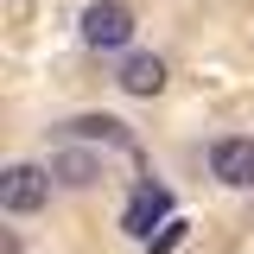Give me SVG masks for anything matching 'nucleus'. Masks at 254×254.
Instances as JSON below:
<instances>
[{"instance_id":"1","label":"nucleus","mask_w":254,"mask_h":254,"mask_svg":"<svg viewBox=\"0 0 254 254\" xmlns=\"http://www.w3.org/2000/svg\"><path fill=\"white\" fill-rule=\"evenodd\" d=\"M127 38H133V6H121V0H89L83 6V45L89 51H121Z\"/></svg>"},{"instance_id":"2","label":"nucleus","mask_w":254,"mask_h":254,"mask_svg":"<svg viewBox=\"0 0 254 254\" xmlns=\"http://www.w3.org/2000/svg\"><path fill=\"white\" fill-rule=\"evenodd\" d=\"M51 185H58V178H51L45 165H6V172H0V210L32 216V210H45Z\"/></svg>"},{"instance_id":"3","label":"nucleus","mask_w":254,"mask_h":254,"mask_svg":"<svg viewBox=\"0 0 254 254\" xmlns=\"http://www.w3.org/2000/svg\"><path fill=\"white\" fill-rule=\"evenodd\" d=\"M165 222H172V190L165 185H140L133 203L121 210V229L133 235V242H153V229H165Z\"/></svg>"},{"instance_id":"4","label":"nucleus","mask_w":254,"mask_h":254,"mask_svg":"<svg viewBox=\"0 0 254 254\" xmlns=\"http://www.w3.org/2000/svg\"><path fill=\"white\" fill-rule=\"evenodd\" d=\"M210 172H216V185L229 190H254V140L248 133H229L210 146Z\"/></svg>"},{"instance_id":"5","label":"nucleus","mask_w":254,"mask_h":254,"mask_svg":"<svg viewBox=\"0 0 254 254\" xmlns=\"http://www.w3.org/2000/svg\"><path fill=\"white\" fill-rule=\"evenodd\" d=\"M45 172H51L58 185H70V190H89L95 178H102V159H95V153H83V146H58Z\"/></svg>"},{"instance_id":"6","label":"nucleus","mask_w":254,"mask_h":254,"mask_svg":"<svg viewBox=\"0 0 254 254\" xmlns=\"http://www.w3.org/2000/svg\"><path fill=\"white\" fill-rule=\"evenodd\" d=\"M115 83H121L127 95H159V89H165V58H153V51H133V58L115 70Z\"/></svg>"},{"instance_id":"7","label":"nucleus","mask_w":254,"mask_h":254,"mask_svg":"<svg viewBox=\"0 0 254 254\" xmlns=\"http://www.w3.org/2000/svg\"><path fill=\"white\" fill-rule=\"evenodd\" d=\"M70 133H83V140H108V146L133 153V133H127V121H115V115H76Z\"/></svg>"},{"instance_id":"8","label":"nucleus","mask_w":254,"mask_h":254,"mask_svg":"<svg viewBox=\"0 0 254 254\" xmlns=\"http://www.w3.org/2000/svg\"><path fill=\"white\" fill-rule=\"evenodd\" d=\"M178 242H185V222H165V229H159V235L146 242V248H153V254H172Z\"/></svg>"}]
</instances>
